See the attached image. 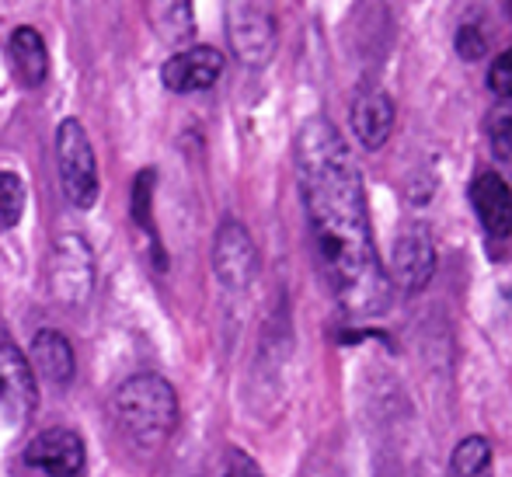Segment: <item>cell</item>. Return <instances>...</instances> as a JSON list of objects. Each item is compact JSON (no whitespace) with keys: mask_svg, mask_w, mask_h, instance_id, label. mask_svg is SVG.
<instances>
[{"mask_svg":"<svg viewBox=\"0 0 512 477\" xmlns=\"http://www.w3.org/2000/svg\"><path fill=\"white\" fill-rule=\"evenodd\" d=\"M297 182L307 223L335 300L352 317H377L391 303V279L380 265L359 164L324 115L297 133Z\"/></svg>","mask_w":512,"mask_h":477,"instance_id":"1","label":"cell"},{"mask_svg":"<svg viewBox=\"0 0 512 477\" xmlns=\"http://www.w3.org/2000/svg\"><path fill=\"white\" fill-rule=\"evenodd\" d=\"M115 418L140 446H157L178 422V394L161 373H136L115 390Z\"/></svg>","mask_w":512,"mask_h":477,"instance_id":"2","label":"cell"},{"mask_svg":"<svg viewBox=\"0 0 512 477\" xmlns=\"http://www.w3.org/2000/svg\"><path fill=\"white\" fill-rule=\"evenodd\" d=\"M56 168H60V189L74 209H91L102 192L98 178V157L91 147L88 129L81 119H63L56 129Z\"/></svg>","mask_w":512,"mask_h":477,"instance_id":"3","label":"cell"},{"mask_svg":"<svg viewBox=\"0 0 512 477\" xmlns=\"http://www.w3.org/2000/svg\"><path fill=\"white\" fill-rule=\"evenodd\" d=\"M227 35L244 67H265L276 53V18L265 0H230Z\"/></svg>","mask_w":512,"mask_h":477,"instance_id":"4","label":"cell"},{"mask_svg":"<svg viewBox=\"0 0 512 477\" xmlns=\"http://www.w3.org/2000/svg\"><path fill=\"white\" fill-rule=\"evenodd\" d=\"M49 289L60 303L81 307L95 289V255L81 234L56 237L49 255Z\"/></svg>","mask_w":512,"mask_h":477,"instance_id":"5","label":"cell"},{"mask_svg":"<svg viewBox=\"0 0 512 477\" xmlns=\"http://www.w3.org/2000/svg\"><path fill=\"white\" fill-rule=\"evenodd\" d=\"M432 272H436V244H432V234L422 223H411V227L398 234V241H394L387 279H391V286L418 293V289L429 286Z\"/></svg>","mask_w":512,"mask_h":477,"instance_id":"6","label":"cell"},{"mask_svg":"<svg viewBox=\"0 0 512 477\" xmlns=\"http://www.w3.org/2000/svg\"><path fill=\"white\" fill-rule=\"evenodd\" d=\"M213 272L220 286L248 289L258 272V248L251 241L248 227L237 220H223L213 241Z\"/></svg>","mask_w":512,"mask_h":477,"instance_id":"7","label":"cell"},{"mask_svg":"<svg viewBox=\"0 0 512 477\" xmlns=\"http://www.w3.org/2000/svg\"><path fill=\"white\" fill-rule=\"evenodd\" d=\"M39 404V390H35L32 363L14 342H0V411L21 425Z\"/></svg>","mask_w":512,"mask_h":477,"instance_id":"8","label":"cell"},{"mask_svg":"<svg viewBox=\"0 0 512 477\" xmlns=\"http://www.w3.org/2000/svg\"><path fill=\"white\" fill-rule=\"evenodd\" d=\"M25 464L49 477H81L88 464L84 439L74 429H46L28 443Z\"/></svg>","mask_w":512,"mask_h":477,"instance_id":"9","label":"cell"},{"mask_svg":"<svg viewBox=\"0 0 512 477\" xmlns=\"http://www.w3.org/2000/svg\"><path fill=\"white\" fill-rule=\"evenodd\" d=\"M223 74V53L213 46H185L182 53L168 56L161 67V84L175 95H192L206 91L220 81Z\"/></svg>","mask_w":512,"mask_h":477,"instance_id":"10","label":"cell"},{"mask_svg":"<svg viewBox=\"0 0 512 477\" xmlns=\"http://www.w3.org/2000/svg\"><path fill=\"white\" fill-rule=\"evenodd\" d=\"M352 129H356V140L366 150H380L391 140L394 129V105L387 98V91L380 88H363L352 98Z\"/></svg>","mask_w":512,"mask_h":477,"instance_id":"11","label":"cell"},{"mask_svg":"<svg viewBox=\"0 0 512 477\" xmlns=\"http://www.w3.org/2000/svg\"><path fill=\"white\" fill-rule=\"evenodd\" d=\"M471 202L474 213H478L481 227L492 237H509L512 234V189L502 175L485 171V175L474 178L471 185Z\"/></svg>","mask_w":512,"mask_h":477,"instance_id":"12","label":"cell"},{"mask_svg":"<svg viewBox=\"0 0 512 477\" xmlns=\"http://www.w3.org/2000/svg\"><path fill=\"white\" fill-rule=\"evenodd\" d=\"M7 56H11L14 74H18V81L25 84V88H39V84L46 81L49 49L32 25H18L7 35Z\"/></svg>","mask_w":512,"mask_h":477,"instance_id":"13","label":"cell"},{"mask_svg":"<svg viewBox=\"0 0 512 477\" xmlns=\"http://www.w3.org/2000/svg\"><path fill=\"white\" fill-rule=\"evenodd\" d=\"M28 363H32V370H39L49 383H60V387L74 380V370H77L74 345L67 342V335H60V331H53V328H42L39 335L32 338Z\"/></svg>","mask_w":512,"mask_h":477,"instance_id":"14","label":"cell"},{"mask_svg":"<svg viewBox=\"0 0 512 477\" xmlns=\"http://www.w3.org/2000/svg\"><path fill=\"white\" fill-rule=\"evenodd\" d=\"M147 21L171 46H189L196 35L192 0H147Z\"/></svg>","mask_w":512,"mask_h":477,"instance_id":"15","label":"cell"},{"mask_svg":"<svg viewBox=\"0 0 512 477\" xmlns=\"http://www.w3.org/2000/svg\"><path fill=\"white\" fill-rule=\"evenodd\" d=\"M453 477H488L492 474V446L485 436H467L457 443L450 457Z\"/></svg>","mask_w":512,"mask_h":477,"instance_id":"16","label":"cell"},{"mask_svg":"<svg viewBox=\"0 0 512 477\" xmlns=\"http://www.w3.org/2000/svg\"><path fill=\"white\" fill-rule=\"evenodd\" d=\"M488 143H492V154L502 164V171L512 175V98L488 115Z\"/></svg>","mask_w":512,"mask_h":477,"instance_id":"17","label":"cell"},{"mask_svg":"<svg viewBox=\"0 0 512 477\" xmlns=\"http://www.w3.org/2000/svg\"><path fill=\"white\" fill-rule=\"evenodd\" d=\"M25 182H21L14 171H0V234L4 230H11L14 223L21 220V213H25Z\"/></svg>","mask_w":512,"mask_h":477,"instance_id":"18","label":"cell"},{"mask_svg":"<svg viewBox=\"0 0 512 477\" xmlns=\"http://www.w3.org/2000/svg\"><path fill=\"white\" fill-rule=\"evenodd\" d=\"M150 192H154V171H140L133 185V216L140 227H147L154 234V223H150Z\"/></svg>","mask_w":512,"mask_h":477,"instance_id":"19","label":"cell"},{"mask_svg":"<svg viewBox=\"0 0 512 477\" xmlns=\"http://www.w3.org/2000/svg\"><path fill=\"white\" fill-rule=\"evenodd\" d=\"M488 88H492L502 101L512 98V46L502 49V53L492 60V67H488Z\"/></svg>","mask_w":512,"mask_h":477,"instance_id":"20","label":"cell"},{"mask_svg":"<svg viewBox=\"0 0 512 477\" xmlns=\"http://www.w3.org/2000/svg\"><path fill=\"white\" fill-rule=\"evenodd\" d=\"M457 53L464 56V60H481V56L488 53V39L481 35L478 25H460V32H457Z\"/></svg>","mask_w":512,"mask_h":477,"instance_id":"21","label":"cell"},{"mask_svg":"<svg viewBox=\"0 0 512 477\" xmlns=\"http://www.w3.org/2000/svg\"><path fill=\"white\" fill-rule=\"evenodd\" d=\"M223 477H265V474L255 464V457H248V453L234 446V450L223 453Z\"/></svg>","mask_w":512,"mask_h":477,"instance_id":"22","label":"cell"}]
</instances>
